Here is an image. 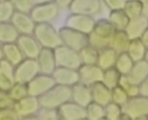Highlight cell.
I'll return each instance as SVG.
<instances>
[{"mask_svg": "<svg viewBox=\"0 0 148 120\" xmlns=\"http://www.w3.org/2000/svg\"><path fill=\"white\" fill-rule=\"evenodd\" d=\"M115 31L116 29L108 19H99L95 22L94 30L88 35V45L97 50L108 47L110 40Z\"/></svg>", "mask_w": 148, "mask_h": 120, "instance_id": "6da1fadb", "label": "cell"}, {"mask_svg": "<svg viewBox=\"0 0 148 120\" xmlns=\"http://www.w3.org/2000/svg\"><path fill=\"white\" fill-rule=\"evenodd\" d=\"M33 36L43 48H56L62 45L57 31L51 23H38L35 27Z\"/></svg>", "mask_w": 148, "mask_h": 120, "instance_id": "7a4b0ae2", "label": "cell"}, {"mask_svg": "<svg viewBox=\"0 0 148 120\" xmlns=\"http://www.w3.org/2000/svg\"><path fill=\"white\" fill-rule=\"evenodd\" d=\"M55 57L56 66L59 68H66L77 70L82 65L79 52L61 45L55 48Z\"/></svg>", "mask_w": 148, "mask_h": 120, "instance_id": "3957f363", "label": "cell"}, {"mask_svg": "<svg viewBox=\"0 0 148 120\" xmlns=\"http://www.w3.org/2000/svg\"><path fill=\"white\" fill-rule=\"evenodd\" d=\"M59 35L62 45L69 47L77 52L88 45V35L69 29L66 26L59 30Z\"/></svg>", "mask_w": 148, "mask_h": 120, "instance_id": "277c9868", "label": "cell"}, {"mask_svg": "<svg viewBox=\"0 0 148 120\" xmlns=\"http://www.w3.org/2000/svg\"><path fill=\"white\" fill-rule=\"evenodd\" d=\"M60 8L55 2L33 6L29 15L33 21L38 23H51L56 21L59 16Z\"/></svg>", "mask_w": 148, "mask_h": 120, "instance_id": "5b68a950", "label": "cell"}, {"mask_svg": "<svg viewBox=\"0 0 148 120\" xmlns=\"http://www.w3.org/2000/svg\"><path fill=\"white\" fill-rule=\"evenodd\" d=\"M70 14L95 16L102 10L101 0H73L69 7Z\"/></svg>", "mask_w": 148, "mask_h": 120, "instance_id": "8992f818", "label": "cell"}, {"mask_svg": "<svg viewBox=\"0 0 148 120\" xmlns=\"http://www.w3.org/2000/svg\"><path fill=\"white\" fill-rule=\"evenodd\" d=\"M95 22L96 21L94 16L79 14H70L66 19L65 26L86 35H89L94 30Z\"/></svg>", "mask_w": 148, "mask_h": 120, "instance_id": "52a82bcc", "label": "cell"}, {"mask_svg": "<svg viewBox=\"0 0 148 120\" xmlns=\"http://www.w3.org/2000/svg\"><path fill=\"white\" fill-rule=\"evenodd\" d=\"M122 107V112L127 114L132 119L148 114V97L135 96L128 99Z\"/></svg>", "mask_w": 148, "mask_h": 120, "instance_id": "ba28073f", "label": "cell"}, {"mask_svg": "<svg viewBox=\"0 0 148 120\" xmlns=\"http://www.w3.org/2000/svg\"><path fill=\"white\" fill-rule=\"evenodd\" d=\"M16 42L23 55H25L28 59L38 57L42 48L32 35H20Z\"/></svg>", "mask_w": 148, "mask_h": 120, "instance_id": "9c48e42d", "label": "cell"}, {"mask_svg": "<svg viewBox=\"0 0 148 120\" xmlns=\"http://www.w3.org/2000/svg\"><path fill=\"white\" fill-rule=\"evenodd\" d=\"M11 24L17 30L19 35H33L36 23L31 18L29 13L15 11L11 19Z\"/></svg>", "mask_w": 148, "mask_h": 120, "instance_id": "30bf717a", "label": "cell"}, {"mask_svg": "<svg viewBox=\"0 0 148 120\" xmlns=\"http://www.w3.org/2000/svg\"><path fill=\"white\" fill-rule=\"evenodd\" d=\"M78 73L80 75V80L86 84L93 85L96 82L102 81L104 71L98 65L82 64L79 68Z\"/></svg>", "mask_w": 148, "mask_h": 120, "instance_id": "8fae6325", "label": "cell"}, {"mask_svg": "<svg viewBox=\"0 0 148 120\" xmlns=\"http://www.w3.org/2000/svg\"><path fill=\"white\" fill-rule=\"evenodd\" d=\"M148 29V18L145 16H140L138 17L130 19L127 26L125 29L130 40L140 39L142 34Z\"/></svg>", "mask_w": 148, "mask_h": 120, "instance_id": "7c38bea8", "label": "cell"}, {"mask_svg": "<svg viewBox=\"0 0 148 120\" xmlns=\"http://www.w3.org/2000/svg\"><path fill=\"white\" fill-rule=\"evenodd\" d=\"M39 71L42 72L43 74H50L54 73L56 68V57L55 53L50 48H42L37 61Z\"/></svg>", "mask_w": 148, "mask_h": 120, "instance_id": "4fadbf2b", "label": "cell"}, {"mask_svg": "<svg viewBox=\"0 0 148 120\" xmlns=\"http://www.w3.org/2000/svg\"><path fill=\"white\" fill-rule=\"evenodd\" d=\"M38 71L39 68L37 61L34 59H27L25 61H22L18 64L15 73V77L17 80H27L33 78Z\"/></svg>", "mask_w": 148, "mask_h": 120, "instance_id": "5bb4252c", "label": "cell"}, {"mask_svg": "<svg viewBox=\"0 0 148 120\" xmlns=\"http://www.w3.org/2000/svg\"><path fill=\"white\" fill-rule=\"evenodd\" d=\"M92 97L95 103L101 106H107L112 100V90L108 88L102 81L96 82L91 87Z\"/></svg>", "mask_w": 148, "mask_h": 120, "instance_id": "9a60e30c", "label": "cell"}, {"mask_svg": "<svg viewBox=\"0 0 148 120\" xmlns=\"http://www.w3.org/2000/svg\"><path fill=\"white\" fill-rule=\"evenodd\" d=\"M127 76L132 84L140 86L148 76V63L145 60L134 62L132 70Z\"/></svg>", "mask_w": 148, "mask_h": 120, "instance_id": "2e32d148", "label": "cell"}, {"mask_svg": "<svg viewBox=\"0 0 148 120\" xmlns=\"http://www.w3.org/2000/svg\"><path fill=\"white\" fill-rule=\"evenodd\" d=\"M130 41L125 30H116L110 40L108 47L113 48L117 54L127 52Z\"/></svg>", "mask_w": 148, "mask_h": 120, "instance_id": "e0dca14e", "label": "cell"}, {"mask_svg": "<svg viewBox=\"0 0 148 120\" xmlns=\"http://www.w3.org/2000/svg\"><path fill=\"white\" fill-rule=\"evenodd\" d=\"M118 54L110 47H107L99 50V56L97 65L104 71L114 68L116 62Z\"/></svg>", "mask_w": 148, "mask_h": 120, "instance_id": "ac0fdd59", "label": "cell"}, {"mask_svg": "<svg viewBox=\"0 0 148 120\" xmlns=\"http://www.w3.org/2000/svg\"><path fill=\"white\" fill-rule=\"evenodd\" d=\"M54 76L56 80H59L62 83L67 84H74L79 81L80 75L77 70L66 68H56L54 71Z\"/></svg>", "mask_w": 148, "mask_h": 120, "instance_id": "d6986e66", "label": "cell"}, {"mask_svg": "<svg viewBox=\"0 0 148 120\" xmlns=\"http://www.w3.org/2000/svg\"><path fill=\"white\" fill-rule=\"evenodd\" d=\"M19 33L10 22H0V43H14L19 37Z\"/></svg>", "mask_w": 148, "mask_h": 120, "instance_id": "ffe728a7", "label": "cell"}, {"mask_svg": "<svg viewBox=\"0 0 148 120\" xmlns=\"http://www.w3.org/2000/svg\"><path fill=\"white\" fill-rule=\"evenodd\" d=\"M3 56L11 65H18L23 59V54L16 42L4 44L3 46Z\"/></svg>", "mask_w": 148, "mask_h": 120, "instance_id": "44dd1931", "label": "cell"}, {"mask_svg": "<svg viewBox=\"0 0 148 120\" xmlns=\"http://www.w3.org/2000/svg\"><path fill=\"white\" fill-rule=\"evenodd\" d=\"M108 19L114 26L116 30H125L130 21V18L125 13L123 9L110 10Z\"/></svg>", "mask_w": 148, "mask_h": 120, "instance_id": "7402d4cb", "label": "cell"}, {"mask_svg": "<svg viewBox=\"0 0 148 120\" xmlns=\"http://www.w3.org/2000/svg\"><path fill=\"white\" fill-rule=\"evenodd\" d=\"M147 49V48L145 47L140 39H134L130 41L127 53L134 62H137L144 60Z\"/></svg>", "mask_w": 148, "mask_h": 120, "instance_id": "603a6c76", "label": "cell"}, {"mask_svg": "<svg viewBox=\"0 0 148 120\" xmlns=\"http://www.w3.org/2000/svg\"><path fill=\"white\" fill-rule=\"evenodd\" d=\"M134 61L127 52L118 54L114 68L120 72L121 75H127L132 70Z\"/></svg>", "mask_w": 148, "mask_h": 120, "instance_id": "cb8c5ba5", "label": "cell"}, {"mask_svg": "<svg viewBox=\"0 0 148 120\" xmlns=\"http://www.w3.org/2000/svg\"><path fill=\"white\" fill-rule=\"evenodd\" d=\"M80 57L82 64L84 65H97L99 50L95 48L94 47L88 45L84 48H82L80 52Z\"/></svg>", "mask_w": 148, "mask_h": 120, "instance_id": "d4e9b609", "label": "cell"}, {"mask_svg": "<svg viewBox=\"0 0 148 120\" xmlns=\"http://www.w3.org/2000/svg\"><path fill=\"white\" fill-rule=\"evenodd\" d=\"M123 10L130 19L142 16L143 14V2L140 0H127Z\"/></svg>", "mask_w": 148, "mask_h": 120, "instance_id": "484cf974", "label": "cell"}, {"mask_svg": "<svg viewBox=\"0 0 148 120\" xmlns=\"http://www.w3.org/2000/svg\"><path fill=\"white\" fill-rule=\"evenodd\" d=\"M121 77V74H120V72L114 67L107 70H104L102 82L108 88L112 90L113 88H114L115 87L119 85Z\"/></svg>", "mask_w": 148, "mask_h": 120, "instance_id": "4316f807", "label": "cell"}, {"mask_svg": "<svg viewBox=\"0 0 148 120\" xmlns=\"http://www.w3.org/2000/svg\"><path fill=\"white\" fill-rule=\"evenodd\" d=\"M15 9L9 0L0 1V22H10Z\"/></svg>", "mask_w": 148, "mask_h": 120, "instance_id": "83f0119b", "label": "cell"}, {"mask_svg": "<svg viewBox=\"0 0 148 120\" xmlns=\"http://www.w3.org/2000/svg\"><path fill=\"white\" fill-rule=\"evenodd\" d=\"M128 99H129V97H128L127 92L121 87L117 86L112 89V100H113V102L122 106L126 104V102L128 100Z\"/></svg>", "mask_w": 148, "mask_h": 120, "instance_id": "f1b7e54d", "label": "cell"}, {"mask_svg": "<svg viewBox=\"0 0 148 120\" xmlns=\"http://www.w3.org/2000/svg\"><path fill=\"white\" fill-rule=\"evenodd\" d=\"M122 113V107L120 105L110 102L105 109V116L108 120H116Z\"/></svg>", "mask_w": 148, "mask_h": 120, "instance_id": "f546056e", "label": "cell"}, {"mask_svg": "<svg viewBox=\"0 0 148 120\" xmlns=\"http://www.w3.org/2000/svg\"><path fill=\"white\" fill-rule=\"evenodd\" d=\"M88 115L90 120H100L104 118L105 110L102 108V106L95 103L88 106Z\"/></svg>", "mask_w": 148, "mask_h": 120, "instance_id": "4dcf8cb0", "label": "cell"}, {"mask_svg": "<svg viewBox=\"0 0 148 120\" xmlns=\"http://www.w3.org/2000/svg\"><path fill=\"white\" fill-rule=\"evenodd\" d=\"M15 9V11L29 13L32 9V4L29 0H9Z\"/></svg>", "mask_w": 148, "mask_h": 120, "instance_id": "1f68e13d", "label": "cell"}, {"mask_svg": "<svg viewBox=\"0 0 148 120\" xmlns=\"http://www.w3.org/2000/svg\"><path fill=\"white\" fill-rule=\"evenodd\" d=\"M127 0H101V2L110 10H118L123 9L124 4Z\"/></svg>", "mask_w": 148, "mask_h": 120, "instance_id": "d6a6232c", "label": "cell"}, {"mask_svg": "<svg viewBox=\"0 0 148 120\" xmlns=\"http://www.w3.org/2000/svg\"><path fill=\"white\" fill-rule=\"evenodd\" d=\"M139 87H140V93H141V95L143 96L148 97V76Z\"/></svg>", "mask_w": 148, "mask_h": 120, "instance_id": "836d02e7", "label": "cell"}, {"mask_svg": "<svg viewBox=\"0 0 148 120\" xmlns=\"http://www.w3.org/2000/svg\"><path fill=\"white\" fill-rule=\"evenodd\" d=\"M54 2L60 9H69L73 0H55Z\"/></svg>", "mask_w": 148, "mask_h": 120, "instance_id": "e575fe53", "label": "cell"}, {"mask_svg": "<svg viewBox=\"0 0 148 120\" xmlns=\"http://www.w3.org/2000/svg\"><path fill=\"white\" fill-rule=\"evenodd\" d=\"M55 0H29L30 3L32 4V6H36V5H41V4H45V3H52Z\"/></svg>", "mask_w": 148, "mask_h": 120, "instance_id": "d590c367", "label": "cell"}, {"mask_svg": "<svg viewBox=\"0 0 148 120\" xmlns=\"http://www.w3.org/2000/svg\"><path fill=\"white\" fill-rule=\"evenodd\" d=\"M140 39L141 40V42H143L145 47L147 48H148V29L142 34V35H141V37Z\"/></svg>", "mask_w": 148, "mask_h": 120, "instance_id": "8d00e7d4", "label": "cell"}, {"mask_svg": "<svg viewBox=\"0 0 148 120\" xmlns=\"http://www.w3.org/2000/svg\"><path fill=\"white\" fill-rule=\"evenodd\" d=\"M142 15L148 18V0L143 2V14Z\"/></svg>", "mask_w": 148, "mask_h": 120, "instance_id": "74e56055", "label": "cell"}, {"mask_svg": "<svg viewBox=\"0 0 148 120\" xmlns=\"http://www.w3.org/2000/svg\"><path fill=\"white\" fill-rule=\"evenodd\" d=\"M116 120H132V118L131 117H129L127 114H126V113H124V112H122L121 113V115Z\"/></svg>", "mask_w": 148, "mask_h": 120, "instance_id": "f35d334b", "label": "cell"}, {"mask_svg": "<svg viewBox=\"0 0 148 120\" xmlns=\"http://www.w3.org/2000/svg\"><path fill=\"white\" fill-rule=\"evenodd\" d=\"M133 120H148V114L147 115H141V116L136 117V118L133 119Z\"/></svg>", "mask_w": 148, "mask_h": 120, "instance_id": "ab89813d", "label": "cell"}, {"mask_svg": "<svg viewBox=\"0 0 148 120\" xmlns=\"http://www.w3.org/2000/svg\"><path fill=\"white\" fill-rule=\"evenodd\" d=\"M144 60L148 63V48L147 49V52H146V55H145V57H144Z\"/></svg>", "mask_w": 148, "mask_h": 120, "instance_id": "60d3db41", "label": "cell"}, {"mask_svg": "<svg viewBox=\"0 0 148 120\" xmlns=\"http://www.w3.org/2000/svg\"><path fill=\"white\" fill-rule=\"evenodd\" d=\"M3 58V47H1L0 45V60H2Z\"/></svg>", "mask_w": 148, "mask_h": 120, "instance_id": "b9f144b4", "label": "cell"}, {"mask_svg": "<svg viewBox=\"0 0 148 120\" xmlns=\"http://www.w3.org/2000/svg\"><path fill=\"white\" fill-rule=\"evenodd\" d=\"M140 1H141V2H144V1H146V0H140Z\"/></svg>", "mask_w": 148, "mask_h": 120, "instance_id": "7bdbcfd3", "label": "cell"}, {"mask_svg": "<svg viewBox=\"0 0 148 120\" xmlns=\"http://www.w3.org/2000/svg\"><path fill=\"white\" fill-rule=\"evenodd\" d=\"M0 1H4V0H0Z\"/></svg>", "mask_w": 148, "mask_h": 120, "instance_id": "ee69618b", "label": "cell"}]
</instances>
